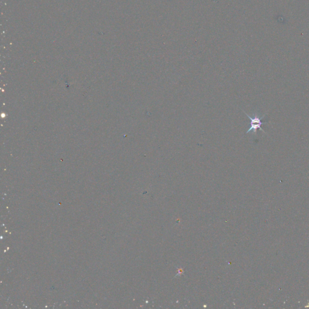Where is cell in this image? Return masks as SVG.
I'll list each match as a JSON object with an SVG mask.
<instances>
[{"label":"cell","mask_w":309,"mask_h":309,"mask_svg":"<svg viewBox=\"0 0 309 309\" xmlns=\"http://www.w3.org/2000/svg\"><path fill=\"white\" fill-rule=\"evenodd\" d=\"M243 111L244 112L246 115L248 117L250 118V120H251V126L249 128V129L247 131L246 134H249L250 132H253V134L256 135L257 131L258 129H260V131H263L265 134H266V132L263 131V129L261 127V126L262 125H264V124H265V123H267V122H262V120L266 115L265 114L263 115L262 117H260L257 113H256L254 114L253 117H251L246 112H245L244 111Z\"/></svg>","instance_id":"1"}]
</instances>
